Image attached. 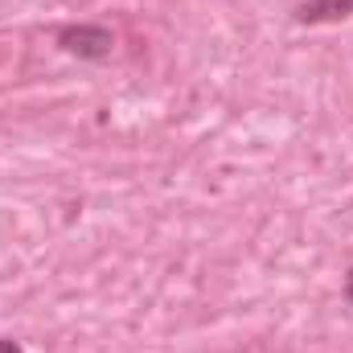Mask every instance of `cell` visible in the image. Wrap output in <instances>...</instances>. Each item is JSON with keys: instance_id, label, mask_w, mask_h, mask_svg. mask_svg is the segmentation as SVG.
Returning <instances> with one entry per match:
<instances>
[{"instance_id": "1", "label": "cell", "mask_w": 353, "mask_h": 353, "mask_svg": "<svg viewBox=\"0 0 353 353\" xmlns=\"http://www.w3.org/2000/svg\"><path fill=\"white\" fill-rule=\"evenodd\" d=\"M58 46H62L66 54H79V58H87V62H99V58L111 54L115 37H111V29H103V25H66V29L58 33Z\"/></svg>"}, {"instance_id": "2", "label": "cell", "mask_w": 353, "mask_h": 353, "mask_svg": "<svg viewBox=\"0 0 353 353\" xmlns=\"http://www.w3.org/2000/svg\"><path fill=\"white\" fill-rule=\"evenodd\" d=\"M353 12V0H304L296 8L300 25H325V21H341Z\"/></svg>"}, {"instance_id": "3", "label": "cell", "mask_w": 353, "mask_h": 353, "mask_svg": "<svg viewBox=\"0 0 353 353\" xmlns=\"http://www.w3.org/2000/svg\"><path fill=\"white\" fill-rule=\"evenodd\" d=\"M0 353H25L17 341H0Z\"/></svg>"}, {"instance_id": "4", "label": "cell", "mask_w": 353, "mask_h": 353, "mask_svg": "<svg viewBox=\"0 0 353 353\" xmlns=\"http://www.w3.org/2000/svg\"><path fill=\"white\" fill-rule=\"evenodd\" d=\"M345 296H350V300H353V271H350V275H345Z\"/></svg>"}]
</instances>
